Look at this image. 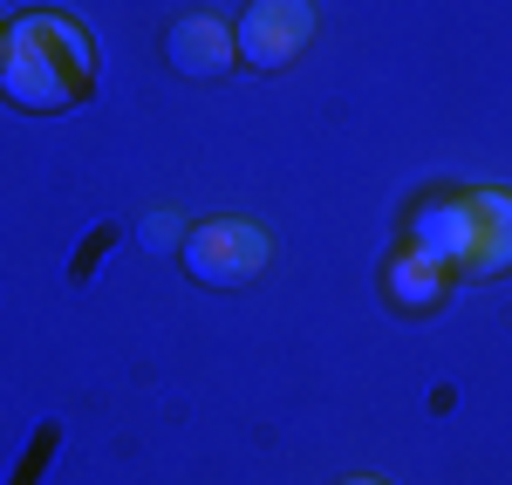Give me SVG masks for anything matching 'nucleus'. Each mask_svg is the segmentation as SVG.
Returning a JSON list of instances; mask_svg holds the SVG:
<instances>
[{
	"mask_svg": "<svg viewBox=\"0 0 512 485\" xmlns=\"http://www.w3.org/2000/svg\"><path fill=\"white\" fill-rule=\"evenodd\" d=\"M96 76V48L76 14H21L7 21V48H0V96L14 110H69Z\"/></svg>",
	"mask_w": 512,
	"mask_h": 485,
	"instance_id": "obj_1",
	"label": "nucleus"
},
{
	"mask_svg": "<svg viewBox=\"0 0 512 485\" xmlns=\"http://www.w3.org/2000/svg\"><path fill=\"white\" fill-rule=\"evenodd\" d=\"M178 260L198 287H246L274 267V233L253 226V219H205L185 233Z\"/></svg>",
	"mask_w": 512,
	"mask_h": 485,
	"instance_id": "obj_2",
	"label": "nucleus"
},
{
	"mask_svg": "<svg viewBox=\"0 0 512 485\" xmlns=\"http://www.w3.org/2000/svg\"><path fill=\"white\" fill-rule=\"evenodd\" d=\"M315 28H321L315 0H253L233 21V48L246 69H287L315 41Z\"/></svg>",
	"mask_w": 512,
	"mask_h": 485,
	"instance_id": "obj_3",
	"label": "nucleus"
},
{
	"mask_svg": "<svg viewBox=\"0 0 512 485\" xmlns=\"http://www.w3.org/2000/svg\"><path fill=\"white\" fill-rule=\"evenodd\" d=\"M410 246L424 253V260H437V267H465L478 246V212H472V192H451V199H431L417 205V219H410Z\"/></svg>",
	"mask_w": 512,
	"mask_h": 485,
	"instance_id": "obj_4",
	"label": "nucleus"
},
{
	"mask_svg": "<svg viewBox=\"0 0 512 485\" xmlns=\"http://www.w3.org/2000/svg\"><path fill=\"white\" fill-rule=\"evenodd\" d=\"M164 48H171V69H178V76H192V82H219L239 62L233 21H219V14H185V21L171 28Z\"/></svg>",
	"mask_w": 512,
	"mask_h": 485,
	"instance_id": "obj_5",
	"label": "nucleus"
},
{
	"mask_svg": "<svg viewBox=\"0 0 512 485\" xmlns=\"http://www.w3.org/2000/svg\"><path fill=\"white\" fill-rule=\"evenodd\" d=\"M472 212H478V246L458 274L465 281H499V274H512V185H478Z\"/></svg>",
	"mask_w": 512,
	"mask_h": 485,
	"instance_id": "obj_6",
	"label": "nucleus"
},
{
	"mask_svg": "<svg viewBox=\"0 0 512 485\" xmlns=\"http://www.w3.org/2000/svg\"><path fill=\"white\" fill-rule=\"evenodd\" d=\"M383 294H390L396 308H437L444 294H451V267H437V260H424L417 246H403V253H390V267H383Z\"/></svg>",
	"mask_w": 512,
	"mask_h": 485,
	"instance_id": "obj_7",
	"label": "nucleus"
},
{
	"mask_svg": "<svg viewBox=\"0 0 512 485\" xmlns=\"http://www.w3.org/2000/svg\"><path fill=\"white\" fill-rule=\"evenodd\" d=\"M185 233H192V226H185V219H178L171 205L144 212V246H158V253H178V246H185Z\"/></svg>",
	"mask_w": 512,
	"mask_h": 485,
	"instance_id": "obj_8",
	"label": "nucleus"
},
{
	"mask_svg": "<svg viewBox=\"0 0 512 485\" xmlns=\"http://www.w3.org/2000/svg\"><path fill=\"white\" fill-rule=\"evenodd\" d=\"M342 485H383V479H342Z\"/></svg>",
	"mask_w": 512,
	"mask_h": 485,
	"instance_id": "obj_9",
	"label": "nucleus"
},
{
	"mask_svg": "<svg viewBox=\"0 0 512 485\" xmlns=\"http://www.w3.org/2000/svg\"><path fill=\"white\" fill-rule=\"evenodd\" d=\"M0 48H7V21H0Z\"/></svg>",
	"mask_w": 512,
	"mask_h": 485,
	"instance_id": "obj_10",
	"label": "nucleus"
}]
</instances>
